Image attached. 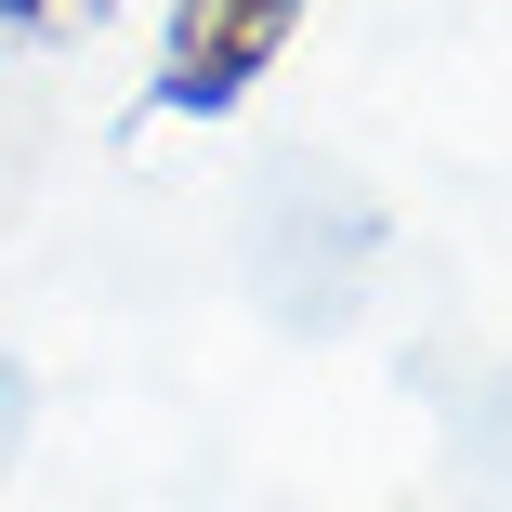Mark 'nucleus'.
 I'll return each instance as SVG.
<instances>
[{"label": "nucleus", "instance_id": "1", "mask_svg": "<svg viewBox=\"0 0 512 512\" xmlns=\"http://www.w3.org/2000/svg\"><path fill=\"white\" fill-rule=\"evenodd\" d=\"M302 27V0H171V40H158V119H237L250 92L276 79Z\"/></svg>", "mask_w": 512, "mask_h": 512}, {"label": "nucleus", "instance_id": "2", "mask_svg": "<svg viewBox=\"0 0 512 512\" xmlns=\"http://www.w3.org/2000/svg\"><path fill=\"white\" fill-rule=\"evenodd\" d=\"M53 14H79V0H0V27H53Z\"/></svg>", "mask_w": 512, "mask_h": 512}]
</instances>
